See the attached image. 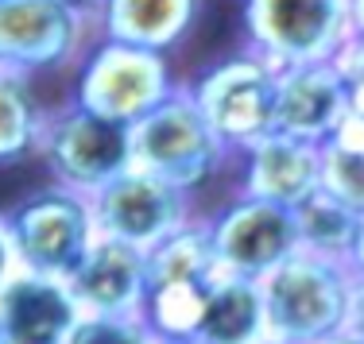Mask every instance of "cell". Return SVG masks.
Returning <instances> with one entry per match:
<instances>
[{"label": "cell", "instance_id": "4316f807", "mask_svg": "<svg viewBox=\"0 0 364 344\" xmlns=\"http://www.w3.org/2000/svg\"><path fill=\"white\" fill-rule=\"evenodd\" d=\"M349 23H353V35L364 39V0H349Z\"/></svg>", "mask_w": 364, "mask_h": 344}, {"label": "cell", "instance_id": "4fadbf2b", "mask_svg": "<svg viewBox=\"0 0 364 344\" xmlns=\"http://www.w3.org/2000/svg\"><path fill=\"white\" fill-rule=\"evenodd\" d=\"M82 317L70 282L16 271L0 290V344H66Z\"/></svg>", "mask_w": 364, "mask_h": 344}, {"label": "cell", "instance_id": "8fae6325", "mask_svg": "<svg viewBox=\"0 0 364 344\" xmlns=\"http://www.w3.org/2000/svg\"><path fill=\"white\" fill-rule=\"evenodd\" d=\"M66 282H70V294L82 306V314H101V317L144 314L147 252L132 244H120V240L97 236Z\"/></svg>", "mask_w": 364, "mask_h": 344}, {"label": "cell", "instance_id": "83f0119b", "mask_svg": "<svg viewBox=\"0 0 364 344\" xmlns=\"http://www.w3.org/2000/svg\"><path fill=\"white\" fill-rule=\"evenodd\" d=\"M318 344H364V340L353 337L349 329H341V333H333V337H326V340H318Z\"/></svg>", "mask_w": 364, "mask_h": 344}, {"label": "cell", "instance_id": "cb8c5ba5", "mask_svg": "<svg viewBox=\"0 0 364 344\" xmlns=\"http://www.w3.org/2000/svg\"><path fill=\"white\" fill-rule=\"evenodd\" d=\"M16 274V255L8 244V228H4V209H0V290L8 287V279Z\"/></svg>", "mask_w": 364, "mask_h": 344}, {"label": "cell", "instance_id": "ba28073f", "mask_svg": "<svg viewBox=\"0 0 364 344\" xmlns=\"http://www.w3.org/2000/svg\"><path fill=\"white\" fill-rule=\"evenodd\" d=\"M97 39L93 16L66 0H0V74L36 77L77 66Z\"/></svg>", "mask_w": 364, "mask_h": 344}, {"label": "cell", "instance_id": "9a60e30c", "mask_svg": "<svg viewBox=\"0 0 364 344\" xmlns=\"http://www.w3.org/2000/svg\"><path fill=\"white\" fill-rule=\"evenodd\" d=\"M202 0H101L93 8L97 39H117L167 55L194 31Z\"/></svg>", "mask_w": 364, "mask_h": 344}, {"label": "cell", "instance_id": "44dd1931", "mask_svg": "<svg viewBox=\"0 0 364 344\" xmlns=\"http://www.w3.org/2000/svg\"><path fill=\"white\" fill-rule=\"evenodd\" d=\"M66 344H155L151 329L140 314L132 317H101V314H82L70 329Z\"/></svg>", "mask_w": 364, "mask_h": 344}, {"label": "cell", "instance_id": "2e32d148", "mask_svg": "<svg viewBox=\"0 0 364 344\" xmlns=\"http://www.w3.org/2000/svg\"><path fill=\"white\" fill-rule=\"evenodd\" d=\"M202 344H259L267 340L264 290L252 279L218 274L205 302V317L198 329Z\"/></svg>", "mask_w": 364, "mask_h": 344}, {"label": "cell", "instance_id": "277c9868", "mask_svg": "<svg viewBox=\"0 0 364 344\" xmlns=\"http://www.w3.org/2000/svg\"><path fill=\"white\" fill-rule=\"evenodd\" d=\"M252 55L275 70L337 62L353 39L349 0H240Z\"/></svg>", "mask_w": 364, "mask_h": 344}, {"label": "cell", "instance_id": "7a4b0ae2", "mask_svg": "<svg viewBox=\"0 0 364 344\" xmlns=\"http://www.w3.org/2000/svg\"><path fill=\"white\" fill-rule=\"evenodd\" d=\"M4 228L16 255V271L63 282L77 271V263L97 240L90 197L58 182L23 194L12 209H4Z\"/></svg>", "mask_w": 364, "mask_h": 344}, {"label": "cell", "instance_id": "d6986e66", "mask_svg": "<svg viewBox=\"0 0 364 344\" xmlns=\"http://www.w3.org/2000/svg\"><path fill=\"white\" fill-rule=\"evenodd\" d=\"M43 113L47 109H39L23 77L0 74V167L28 159L39 148Z\"/></svg>", "mask_w": 364, "mask_h": 344}, {"label": "cell", "instance_id": "f1b7e54d", "mask_svg": "<svg viewBox=\"0 0 364 344\" xmlns=\"http://www.w3.org/2000/svg\"><path fill=\"white\" fill-rule=\"evenodd\" d=\"M66 4H74V8H82V12H90V16H93V8H97L101 0H66Z\"/></svg>", "mask_w": 364, "mask_h": 344}, {"label": "cell", "instance_id": "52a82bcc", "mask_svg": "<svg viewBox=\"0 0 364 344\" xmlns=\"http://www.w3.org/2000/svg\"><path fill=\"white\" fill-rule=\"evenodd\" d=\"M194 105L221 135L229 155H245L252 143L275 132V93H279V70L267 66L252 50L229 55L205 66L198 82L186 85Z\"/></svg>", "mask_w": 364, "mask_h": 344}, {"label": "cell", "instance_id": "5bb4252c", "mask_svg": "<svg viewBox=\"0 0 364 344\" xmlns=\"http://www.w3.org/2000/svg\"><path fill=\"white\" fill-rule=\"evenodd\" d=\"M240 194L294 209L322 190V148L272 132L240 155Z\"/></svg>", "mask_w": 364, "mask_h": 344}, {"label": "cell", "instance_id": "4dcf8cb0", "mask_svg": "<svg viewBox=\"0 0 364 344\" xmlns=\"http://www.w3.org/2000/svg\"><path fill=\"white\" fill-rule=\"evenodd\" d=\"M259 344H283V340H272V337H267V340H259Z\"/></svg>", "mask_w": 364, "mask_h": 344}, {"label": "cell", "instance_id": "484cf974", "mask_svg": "<svg viewBox=\"0 0 364 344\" xmlns=\"http://www.w3.org/2000/svg\"><path fill=\"white\" fill-rule=\"evenodd\" d=\"M349 271L357 274V279H364V217H360V225H357V240H353V252H349Z\"/></svg>", "mask_w": 364, "mask_h": 344}, {"label": "cell", "instance_id": "ac0fdd59", "mask_svg": "<svg viewBox=\"0 0 364 344\" xmlns=\"http://www.w3.org/2000/svg\"><path fill=\"white\" fill-rule=\"evenodd\" d=\"M357 225H360V213H353L349 205H341L326 190L310 194L306 201L294 205V228H299L302 252L326 255V260H349Z\"/></svg>", "mask_w": 364, "mask_h": 344}, {"label": "cell", "instance_id": "e0dca14e", "mask_svg": "<svg viewBox=\"0 0 364 344\" xmlns=\"http://www.w3.org/2000/svg\"><path fill=\"white\" fill-rule=\"evenodd\" d=\"M221 274L210 225L194 217L147 252V290L155 287H210Z\"/></svg>", "mask_w": 364, "mask_h": 344}, {"label": "cell", "instance_id": "ffe728a7", "mask_svg": "<svg viewBox=\"0 0 364 344\" xmlns=\"http://www.w3.org/2000/svg\"><path fill=\"white\" fill-rule=\"evenodd\" d=\"M322 190L364 217V151H345L337 143L322 148Z\"/></svg>", "mask_w": 364, "mask_h": 344}, {"label": "cell", "instance_id": "f546056e", "mask_svg": "<svg viewBox=\"0 0 364 344\" xmlns=\"http://www.w3.org/2000/svg\"><path fill=\"white\" fill-rule=\"evenodd\" d=\"M155 344H202V340H155Z\"/></svg>", "mask_w": 364, "mask_h": 344}, {"label": "cell", "instance_id": "7c38bea8", "mask_svg": "<svg viewBox=\"0 0 364 344\" xmlns=\"http://www.w3.org/2000/svg\"><path fill=\"white\" fill-rule=\"evenodd\" d=\"M345 74L337 62H314V66H291L279 70V93H275V132L306 140L314 148H326L333 140L337 124L349 105Z\"/></svg>", "mask_w": 364, "mask_h": 344}, {"label": "cell", "instance_id": "9c48e42d", "mask_svg": "<svg viewBox=\"0 0 364 344\" xmlns=\"http://www.w3.org/2000/svg\"><path fill=\"white\" fill-rule=\"evenodd\" d=\"M205 225H210L221 274H237V279L264 282L302 248L299 228H294V209L245 194L225 201Z\"/></svg>", "mask_w": 364, "mask_h": 344}, {"label": "cell", "instance_id": "30bf717a", "mask_svg": "<svg viewBox=\"0 0 364 344\" xmlns=\"http://www.w3.org/2000/svg\"><path fill=\"white\" fill-rule=\"evenodd\" d=\"M90 205H93L97 236L144 248V252H151L171 232H178L182 225L194 221L190 194H182L178 186L163 182V178L147 174V170H136V167H128L120 178L101 186L90 197Z\"/></svg>", "mask_w": 364, "mask_h": 344}, {"label": "cell", "instance_id": "d4e9b609", "mask_svg": "<svg viewBox=\"0 0 364 344\" xmlns=\"http://www.w3.org/2000/svg\"><path fill=\"white\" fill-rule=\"evenodd\" d=\"M345 329L364 340V279H357V287H353V306H349V325Z\"/></svg>", "mask_w": 364, "mask_h": 344}, {"label": "cell", "instance_id": "603a6c76", "mask_svg": "<svg viewBox=\"0 0 364 344\" xmlns=\"http://www.w3.org/2000/svg\"><path fill=\"white\" fill-rule=\"evenodd\" d=\"M337 70L345 74L349 85H360L364 89V39H357V35L349 39V47L337 55Z\"/></svg>", "mask_w": 364, "mask_h": 344}, {"label": "cell", "instance_id": "8992f818", "mask_svg": "<svg viewBox=\"0 0 364 344\" xmlns=\"http://www.w3.org/2000/svg\"><path fill=\"white\" fill-rule=\"evenodd\" d=\"M36 151L47 162L50 182L93 197L132 167V128L90 113L77 101H66L43 113Z\"/></svg>", "mask_w": 364, "mask_h": 344}, {"label": "cell", "instance_id": "7402d4cb", "mask_svg": "<svg viewBox=\"0 0 364 344\" xmlns=\"http://www.w3.org/2000/svg\"><path fill=\"white\" fill-rule=\"evenodd\" d=\"M329 143H337L345 151H364V89L360 85L349 89V105H345V116Z\"/></svg>", "mask_w": 364, "mask_h": 344}, {"label": "cell", "instance_id": "6da1fadb", "mask_svg": "<svg viewBox=\"0 0 364 344\" xmlns=\"http://www.w3.org/2000/svg\"><path fill=\"white\" fill-rule=\"evenodd\" d=\"M357 274L345 260H326L314 252H294L264 282L267 337L283 344H318L349 325Z\"/></svg>", "mask_w": 364, "mask_h": 344}, {"label": "cell", "instance_id": "5b68a950", "mask_svg": "<svg viewBox=\"0 0 364 344\" xmlns=\"http://www.w3.org/2000/svg\"><path fill=\"white\" fill-rule=\"evenodd\" d=\"M178 89L167 55L117 39H93L77 62L74 97L82 109L132 128Z\"/></svg>", "mask_w": 364, "mask_h": 344}, {"label": "cell", "instance_id": "3957f363", "mask_svg": "<svg viewBox=\"0 0 364 344\" xmlns=\"http://www.w3.org/2000/svg\"><path fill=\"white\" fill-rule=\"evenodd\" d=\"M225 159L229 148L194 105L186 85H178L159 109L132 124V167L178 186L182 194L202 190Z\"/></svg>", "mask_w": 364, "mask_h": 344}]
</instances>
